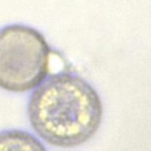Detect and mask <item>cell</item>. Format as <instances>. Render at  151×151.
Wrapping results in <instances>:
<instances>
[{"mask_svg": "<svg viewBox=\"0 0 151 151\" xmlns=\"http://www.w3.org/2000/svg\"><path fill=\"white\" fill-rule=\"evenodd\" d=\"M0 150H44V147L33 135L19 130H12L0 133Z\"/></svg>", "mask_w": 151, "mask_h": 151, "instance_id": "3", "label": "cell"}, {"mask_svg": "<svg viewBox=\"0 0 151 151\" xmlns=\"http://www.w3.org/2000/svg\"><path fill=\"white\" fill-rule=\"evenodd\" d=\"M51 49L33 27L10 25L0 29V88L24 92L40 85L50 73Z\"/></svg>", "mask_w": 151, "mask_h": 151, "instance_id": "2", "label": "cell"}, {"mask_svg": "<svg viewBox=\"0 0 151 151\" xmlns=\"http://www.w3.org/2000/svg\"><path fill=\"white\" fill-rule=\"evenodd\" d=\"M103 104L97 91L80 76L59 73L32 93L28 116L31 127L47 143L74 148L88 142L99 129Z\"/></svg>", "mask_w": 151, "mask_h": 151, "instance_id": "1", "label": "cell"}]
</instances>
